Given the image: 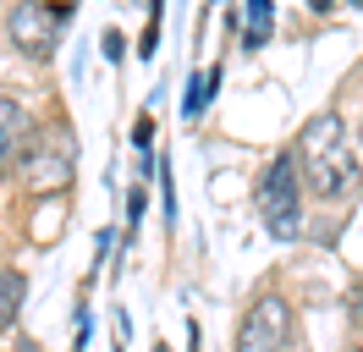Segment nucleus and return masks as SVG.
Masks as SVG:
<instances>
[{
    "mask_svg": "<svg viewBox=\"0 0 363 352\" xmlns=\"http://www.w3.org/2000/svg\"><path fill=\"white\" fill-rule=\"evenodd\" d=\"M297 171H303V187L314 198H347L358 187V154L341 132V116L319 110L308 127L297 132Z\"/></svg>",
    "mask_w": 363,
    "mask_h": 352,
    "instance_id": "obj_1",
    "label": "nucleus"
},
{
    "mask_svg": "<svg viewBox=\"0 0 363 352\" xmlns=\"http://www.w3.org/2000/svg\"><path fill=\"white\" fill-rule=\"evenodd\" d=\"M259 220L264 231L281 242L303 237V171H297V154H275L264 176H259Z\"/></svg>",
    "mask_w": 363,
    "mask_h": 352,
    "instance_id": "obj_2",
    "label": "nucleus"
},
{
    "mask_svg": "<svg viewBox=\"0 0 363 352\" xmlns=\"http://www.w3.org/2000/svg\"><path fill=\"white\" fill-rule=\"evenodd\" d=\"M17 171H23V182L33 193H61L72 182V171H77V143H72V132L67 127H33V143H28Z\"/></svg>",
    "mask_w": 363,
    "mask_h": 352,
    "instance_id": "obj_3",
    "label": "nucleus"
},
{
    "mask_svg": "<svg viewBox=\"0 0 363 352\" xmlns=\"http://www.w3.org/2000/svg\"><path fill=\"white\" fill-rule=\"evenodd\" d=\"M67 17H72V6L67 0H17L11 6V44L23 50V55H33V61H50L55 55V44H61V28H67Z\"/></svg>",
    "mask_w": 363,
    "mask_h": 352,
    "instance_id": "obj_4",
    "label": "nucleus"
},
{
    "mask_svg": "<svg viewBox=\"0 0 363 352\" xmlns=\"http://www.w3.org/2000/svg\"><path fill=\"white\" fill-rule=\"evenodd\" d=\"M286 347H292V308L275 292L253 297V308L242 314V330H237V352H286Z\"/></svg>",
    "mask_w": 363,
    "mask_h": 352,
    "instance_id": "obj_5",
    "label": "nucleus"
},
{
    "mask_svg": "<svg viewBox=\"0 0 363 352\" xmlns=\"http://www.w3.org/2000/svg\"><path fill=\"white\" fill-rule=\"evenodd\" d=\"M28 143H33V116H28L17 99L0 94V176L11 171V165H23Z\"/></svg>",
    "mask_w": 363,
    "mask_h": 352,
    "instance_id": "obj_6",
    "label": "nucleus"
},
{
    "mask_svg": "<svg viewBox=\"0 0 363 352\" xmlns=\"http://www.w3.org/2000/svg\"><path fill=\"white\" fill-rule=\"evenodd\" d=\"M270 22H275V6H270V0H248V33H242V44L259 50V44L270 39Z\"/></svg>",
    "mask_w": 363,
    "mask_h": 352,
    "instance_id": "obj_7",
    "label": "nucleus"
},
{
    "mask_svg": "<svg viewBox=\"0 0 363 352\" xmlns=\"http://www.w3.org/2000/svg\"><path fill=\"white\" fill-rule=\"evenodd\" d=\"M17 308H23V275L17 270H0V330L17 319Z\"/></svg>",
    "mask_w": 363,
    "mask_h": 352,
    "instance_id": "obj_8",
    "label": "nucleus"
},
{
    "mask_svg": "<svg viewBox=\"0 0 363 352\" xmlns=\"http://www.w3.org/2000/svg\"><path fill=\"white\" fill-rule=\"evenodd\" d=\"M215 88H220V66H209L204 77H199V83H193V94H187V99H182V116H199V110L209 105V94H215Z\"/></svg>",
    "mask_w": 363,
    "mask_h": 352,
    "instance_id": "obj_9",
    "label": "nucleus"
},
{
    "mask_svg": "<svg viewBox=\"0 0 363 352\" xmlns=\"http://www.w3.org/2000/svg\"><path fill=\"white\" fill-rule=\"evenodd\" d=\"M149 132H155V127H149V116H138V127H133V149L138 154H149Z\"/></svg>",
    "mask_w": 363,
    "mask_h": 352,
    "instance_id": "obj_10",
    "label": "nucleus"
},
{
    "mask_svg": "<svg viewBox=\"0 0 363 352\" xmlns=\"http://www.w3.org/2000/svg\"><path fill=\"white\" fill-rule=\"evenodd\" d=\"M127 220H143V187H133V193H127Z\"/></svg>",
    "mask_w": 363,
    "mask_h": 352,
    "instance_id": "obj_11",
    "label": "nucleus"
},
{
    "mask_svg": "<svg viewBox=\"0 0 363 352\" xmlns=\"http://www.w3.org/2000/svg\"><path fill=\"white\" fill-rule=\"evenodd\" d=\"M330 6H336V0H308V11H330Z\"/></svg>",
    "mask_w": 363,
    "mask_h": 352,
    "instance_id": "obj_12",
    "label": "nucleus"
},
{
    "mask_svg": "<svg viewBox=\"0 0 363 352\" xmlns=\"http://www.w3.org/2000/svg\"><path fill=\"white\" fill-rule=\"evenodd\" d=\"M155 352H165V347H155Z\"/></svg>",
    "mask_w": 363,
    "mask_h": 352,
    "instance_id": "obj_13",
    "label": "nucleus"
},
{
    "mask_svg": "<svg viewBox=\"0 0 363 352\" xmlns=\"http://www.w3.org/2000/svg\"><path fill=\"white\" fill-rule=\"evenodd\" d=\"M358 138H363V127H358Z\"/></svg>",
    "mask_w": 363,
    "mask_h": 352,
    "instance_id": "obj_14",
    "label": "nucleus"
}]
</instances>
